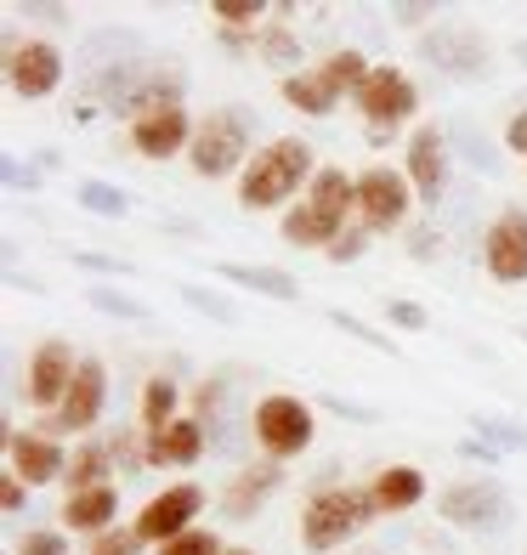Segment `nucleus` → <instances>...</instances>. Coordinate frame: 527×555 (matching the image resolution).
Segmentation results:
<instances>
[{
	"label": "nucleus",
	"mask_w": 527,
	"mask_h": 555,
	"mask_svg": "<svg viewBox=\"0 0 527 555\" xmlns=\"http://www.w3.org/2000/svg\"><path fill=\"white\" fill-rule=\"evenodd\" d=\"M318 176V159L300 137H272L267 147H256V159L239 176V205L244 210H279L300 193V182Z\"/></svg>",
	"instance_id": "f257e3e1"
},
{
	"label": "nucleus",
	"mask_w": 527,
	"mask_h": 555,
	"mask_svg": "<svg viewBox=\"0 0 527 555\" xmlns=\"http://www.w3.org/2000/svg\"><path fill=\"white\" fill-rule=\"evenodd\" d=\"M374 511V493H358V488H323L307 499V511H300V544H307L312 555H330L340 550Z\"/></svg>",
	"instance_id": "f03ea898"
},
{
	"label": "nucleus",
	"mask_w": 527,
	"mask_h": 555,
	"mask_svg": "<svg viewBox=\"0 0 527 555\" xmlns=\"http://www.w3.org/2000/svg\"><path fill=\"white\" fill-rule=\"evenodd\" d=\"M312 437H318V425H312V409L300 397L272 391V397L256 402V442H261L267 460L284 465V460H295V453H307Z\"/></svg>",
	"instance_id": "7ed1b4c3"
},
{
	"label": "nucleus",
	"mask_w": 527,
	"mask_h": 555,
	"mask_svg": "<svg viewBox=\"0 0 527 555\" xmlns=\"http://www.w3.org/2000/svg\"><path fill=\"white\" fill-rule=\"evenodd\" d=\"M188 159H193V176H205V182H221V176H233V170L244 176V165H249V131H244V119L239 114H210L193 131Z\"/></svg>",
	"instance_id": "20e7f679"
},
{
	"label": "nucleus",
	"mask_w": 527,
	"mask_h": 555,
	"mask_svg": "<svg viewBox=\"0 0 527 555\" xmlns=\"http://www.w3.org/2000/svg\"><path fill=\"white\" fill-rule=\"evenodd\" d=\"M414 210V182L403 170H386V165H374L358 176V216L369 233H391V227H403Z\"/></svg>",
	"instance_id": "39448f33"
},
{
	"label": "nucleus",
	"mask_w": 527,
	"mask_h": 555,
	"mask_svg": "<svg viewBox=\"0 0 527 555\" xmlns=\"http://www.w3.org/2000/svg\"><path fill=\"white\" fill-rule=\"evenodd\" d=\"M437 516L448 527H483V533H493V527L511 521V499L499 482H454L437 493Z\"/></svg>",
	"instance_id": "423d86ee"
},
{
	"label": "nucleus",
	"mask_w": 527,
	"mask_h": 555,
	"mask_svg": "<svg viewBox=\"0 0 527 555\" xmlns=\"http://www.w3.org/2000/svg\"><path fill=\"white\" fill-rule=\"evenodd\" d=\"M358 103V114L363 119H374V131H386V125H403V119H414V108H420V91H414V80L403 68H391V63H381L363 80V91L351 96Z\"/></svg>",
	"instance_id": "0eeeda50"
},
{
	"label": "nucleus",
	"mask_w": 527,
	"mask_h": 555,
	"mask_svg": "<svg viewBox=\"0 0 527 555\" xmlns=\"http://www.w3.org/2000/svg\"><path fill=\"white\" fill-rule=\"evenodd\" d=\"M7 86L23 96V103H40L63 86V52L52 40H17L7 52Z\"/></svg>",
	"instance_id": "6e6552de"
},
{
	"label": "nucleus",
	"mask_w": 527,
	"mask_h": 555,
	"mask_svg": "<svg viewBox=\"0 0 527 555\" xmlns=\"http://www.w3.org/2000/svg\"><path fill=\"white\" fill-rule=\"evenodd\" d=\"M205 511V488H193V482H176L165 493H154L142 504V516H137V533L142 544H170V539H182L193 516Z\"/></svg>",
	"instance_id": "1a4fd4ad"
},
{
	"label": "nucleus",
	"mask_w": 527,
	"mask_h": 555,
	"mask_svg": "<svg viewBox=\"0 0 527 555\" xmlns=\"http://www.w3.org/2000/svg\"><path fill=\"white\" fill-rule=\"evenodd\" d=\"M483 267L493 284H527V210H505L488 227Z\"/></svg>",
	"instance_id": "9d476101"
},
{
	"label": "nucleus",
	"mask_w": 527,
	"mask_h": 555,
	"mask_svg": "<svg viewBox=\"0 0 527 555\" xmlns=\"http://www.w3.org/2000/svg\"><path fill=\"white\" fill-rule=\"evenodd\" d=\"M103 402H108V369L97 358H80V374H74L68 397L57 402V414H52V431H91V425L103 420Z\"/></svg>",
	"instance_id": "9b49d317"
},
{
	"label": "nucleus",
	"mask_w": 527,
	"mask_h": 555,
	"mask_svg": "<svg viewBox=\"0 0 527 555\" xmlns=\"http://www.w3.org/2000/svg\"><path fill=\"white\" fill-rule=\"evenodd\" d=\"M403 176L414 182L420 205L437 210V198H442V188H448V142H442L437 125H420V131L409 137V165H403Z\"/></svg>",
	"instance_id": "f8f14e48"
},
{
	"label": "nucleus",
	"mask_w": 527,
	"mask_h": 555,
	"mask_svg": "<svg viewBox=\"0 0 527 555\" xmlns=\"http://www.w3.org/2000/svg\"><path fill=\"white\" fill-rule=\"evenodd\" d=\"M74 374H80V363H74V346H68V340H46L35 358H29V402H35V409H52V414H57V402L68 397Z\"/></svg>",
	"instance_id": "ddd939ff"
},
{
	"label": "nucleus",
	"mask_w": 527,
	"mask_h": 555,
	"mask_svg": "<svg viewBox=\"0 0 527 555\" xmlns=\"http://www.w3.org/2000/svg\"><path fill=\"white\" fill-rule=\"evenodd\" d=\"M7 460H12V476L29 482V488H46V482H57V476L68 470V453L46 431H12L7 437Z\"/></svg>",
	"instance_id": "4468645a"
},
{
	"label": "nucleus",
	"mask_w": 527,
	"mask_h": 555,
	"mask_svg": "<svg viewBox=\"0 0 527 555\" xmlns=\"http://www.w3.org/2000/svg\"><path fill=\"white\" fill-rule=\"evenodd\" d=\"M131 147L142 159H170L176 147H193V119L188 108H154V114H137L131 119Z\"/></svg>",
	"instance_id": "2eb2a0df"
},
{
	"label": "nucleus",
	"mask_w": 527,
	"mask_h": 555,
	"mask_svg": "<svg viewBox=\"0 0 527 555\" xmlns=\"http://www.w3.org/2000/svg\"><path fill=\"white\" fill-rule=\"evenodd\" d=\"M205 453V425L198 420H170L165 431H147L142 437V460L165 470V465H193Z\"/></svg>",
	"instance_id": "dca6fc26"
},
{
	"label": "nucleus",
	"mask_w": 527,
	"mask_h": 555,
	"mask_svg": "<svg viewBox=\"0 0 527 555\" xmlns=\"http://www.w3.org/2000/svg\"><path fill=\"white\" fill-rule=\"evenodd\" d=\"M420 52L432 57L437 68L460 74V80H471V74L488 63V46H483V35H471V29H437V35H425V40H420Z\"/></svg>",
	"instance_id": "f3484780"
},
{
	"label": "nucleus",
	"mask_w": 527,
	"mask_h": 555,
	"mask_svg": "<svg viewBox=\"0 0 527 555\" xmlns=\"http://www.w3.org/2000/svg\"><path fill=\"white\" fill-rule=\"evenodd\" d=\"M284 482V465L279 460H261V465H244L233 482H228V493H221V511H228L233 521H244V516H256L261 504H267V493Z\"/></svg>",
	"instance_id": "a211bd4d"
},
{
	"label": "nucleus",
	"mask_w": 527,
	"mask_h": 555,
	"mask_svg": "<svg viewBox=\"0 0 527 555\" xmlns=\"http://www.w3.org/2000/svg\"><path fill=\"white\" fill-rule=\"evenodd\" d=\"M279 91H284V103L290 108H300V114H312V119H330L335 108H340V86L330 80L323 68H300V74H284L279 80Z\"/></svg>",
	"instance_id": "6ab92c4d"
},
{
	"label": "nucleus",
	"mask_w": 527,
	"mask_h": 555,
	"mask_svg": "<svg viewBox=\"0 0 527 555\" xmlns=\"http://www.w3.org/2000/svg\"><path fill=\"white\" fill-rule=\"evenodd\" d=\"M114 511H119V493L114 482L108 488H86V493H68L63 499V527H74V533H108L114 527Z\"/></svg>",
	"instance_id": "aec40b11"
},
{
	"label": "nucleus",
	"mask_w": 527,
	"mask_h": 555,
	"mask_svg": "<svg viewBox=\"0 0 527 555\" xmlns=\"http://www.w3.org/2000/svg\"><path fill=\"white\" fill-rule=\"evenodd\" d=\"M369 493H374V511L381 516H397V511H414V504L425 499V476L414 465H386L369 482Z\"/></svg>",
	"instance_id": "412c9836"
},
{
	"label": "nucleus",
	"mask_w": 527,
	"mask_h": 555,
	"mask_svg": "<svg viewBox=\"0 0 527 555\" xmlns=\"http://www.w3.org/2000/svg\"><path fill=\"white\" fill-rule=\"evenodd\" d=\"M340 233H346V221L323 216V210L312 205V198H307V205H295V210H284V244H300V249H330Z\"/></svg>",
	"instance_id": "4be33fe9"
},
{
	"label": "nucleus",
	"mask_w": 527,
	"mask_h": 555,
	"mask_svg": "<svg viewBox=\"0 0 527 555\" xmlns=\"http://www.w3.org/2000/svg\"><path fill=\"white\" fill-rule=\"evenodd\" d=\"M228 284H239V289H256V295H267V300H300V284L284 272V267H244V261H221L216 267Z\"/></svg>",
	"instance_id": "5701e85b"
},
{
	"label": "nucleus",
	"mask_w": 527,
	"mask_h": 555,
	"mask_svg": "<svg viewBox=\"0 0 527 555\" xmlns=\"http://www.w3.org/2000/svg\"><path fill=\"white\" fill-rule=\"evenodd\" d=\"M68 493H86V488H108L114 482V453L108 442H80L68 453Z\"/></svg>",
	"instance_id": "b1692460"
},
{
	"label": "nucleus",
	"mask_w": 527,
	"mask_h": 555,
	"mask_svg": "<svg viewBox=\"0 0 527 555\" xmlns=\"http://www.w3.org/2000/svg\"><path fill=\"white\" fill-rule=\"evenodd\" d=\"M312 205L323 210V216H335V221H346L351 210H358V182H351L346 170H335V165H318V176H312Z\"/></svg>",
	"instance_id": "393cba45"
},
{
	"label": "nucleus",
	"mask_w": 527,
	"mask_h": 555,
	"mask_svg": "<svg viewBox=\"0 0 527 555\" xmlns=\"http://www.w3.org/2000/svg\"><path fill=\"white\" fill-rule=\"evenodd\" d=\"M176 402H182V386H176L170 374H147V386H142V425L147 431H165L170 420H182Z\"/></svg>",
	"instance_id": "a878e982"
},
{
	"label": "nucleus",
	"mask_w": 527,
	"mask_h": 555,
	"mask_svg": "<svg viewBox=\"0 0 527 555\" xmlns=\"http://www.w3.org/2000/svg\"><path fill=\"white\" fill-rule=\"evenodd\" d=\"M256 35H261V57H267L272 68L300 74V35L290 29V23H267V29H256Z\"/></svg>",
	"instance_id": "bb28decb"
},
{
	"label": "nucleus",
	"mask_w": 527,
	"mask_h": 555,
	"mask_svg": "<svg viewBox=\"0 0 527 555\" xmlns=\"http://www.w3.org/2000/svg\"><path fill=\"white\" fill-rule=\"evenodd\" d=\"M323 74H330V80H335L340 91L358 96V91H363V80H369L374 68H369V57H363V52H351V46H346V52H335L330 63H323Z\"/></svg>",
	"instance_id": "cd10ccee"
},
{
	"label": "nucleus",
	"mask_w": 527,
	"mask_h": 555,
	"mask_svg": "<svg viewBox=\"0 0 527 555\" xmlns=\"http://www.w3.org/2000/svg\"><path fill=\"white\" fill-rule=\"evenodd\" d=\"M80 210H97V216H125L131 210V193L125 188H108V182H80Z\"/></svg>",
	"instance_id": "c85d7f7f"
},
{
	"label": "nucleus",
	"mask_w": 527,
	"mask_h": 555,
	"mask_svg": "<svg viewBox=\"0 0 527 555\" xmlns=\"http://www.w3.org/2000/svg\"><path fill=\"white\" fill-rule=\"evenodd\" d=\"M86 555H142V533L137 527H108V533H97Z\"/></svg>",
	"instance_id": "c756f323"
},
{
	"label": "nucleus",
	"mask_w": 527,
	"mask_h": 555,
	"mask_svg": "<svg viewBox=\"0 0 527 555\" xmlns=\"http://www.w3.org/2000/svg\"><path fill=\"white\" fill-rule=\"evenodd\" d=\"M159 555H221V539L210 533V527H188L182 539L159 544Z\"/></svg>",
	"instance_id": "7c9ffc66"
},
{
	"label": "nucleus",
	"mask_w": 527,
	"mask_h": 555,
	"mask_svg": "<svg viewBox=\"0 0 527 555\" xmlns=\"http://www.w3.org/2000/svg\"><path fill=\"white\" fill-rule=\"evenodd\" d=\"M210 17H216V23H228V29H239V23H261L267 7H261V0H216Z\"/></svg>",
	"instance_id": "2f4dec72"
},
{
	"label": "nucleus",
	"mask_w": 527,
	"mask_h": 555,
	"mask_svg": "<svg viewBox=\"0 0 527 555\" xmlns=\"http://www.w3.org/2000/svg\"><path fill=\"white\" fill-rule=\"evenodd\" d=\"M86 300H91L97 312H108V318H147V307H142V300L119 295V289H91Z\"/></svg>",
	"instance_id": "473e14b6"
},
{
	"label": "nucleus",
	"mask_w": 527,
	"mask_h": 555,
	"mask_svg": "<svg viewBox=\"0 0 527 555\" xmlns=\"http://www.w3.org/2000/svg\"><path fill=\"white\" fill-rule=\"evenodd\" d=\"M471 425H476V431H483V437H493L499 448H527V431H522V425H511V420H493V414H471Z\"/></svg>",
	"instance_id": "72a5a7b5"
},
{
	"label": "nucleus",
	"mask_w": 527,
	"mask_h": 555,
	"mask_svg": "<svg viewBox=\"0 0 527 555\" xmlns=\"http://www.w3.org/2000/svg\"><path fill=\"white\" fill-rule=\"evenodd\" d=\"M182 300H193L198 312H210V318H221V323H239V312H233L221 295H210L205 284H182Z\"/></svg>",
	"instance_id": "f704fd0d"
},
{
	"label": "nucleus",
	"mask_w": 527,
	"mask_h": 555,
	"mask_svg": "<svg viewBox=\"0 0 527 555\" xmlns=\"http://www.w3.org/2000/svg\"><path fill=\"white\" fill-rule=\"evenodd\" d=\"M23 555H68V539L52 533V527H29L23 533Z\"/></svg>",
	"instance_id": "c9c22d12"
},
{
	"label": "nucleus",
	"mask_w": 527,
	"mask_h": 555,
	"mask_svg": "<svg viewBox=\"0 0 527 555\" xmlns=\"http://www.w3.org/2000/svg\"><path fill=\"white\" fill-rule=\"evenodd\" d=\"M363 238H369V227H346V233L330 244V261H340V267L358 261V256H363Z\"/></svg>",
	"instance_id": "e433bc0d"
},
{
	"label": "nucleus",
	"mask_w": 527,
	"mask_h": 555,
	"mask_svg": "<svg viewBox=\"0 0 527 555\" xmlns=\"http://www.w3.org/2000/svg\"><path fill=\"white\" fill-rule=\"evenodd\" d=\"M335 323H340L346 335H358V340H369L374 351H397V346H391V335H381V330H369V323H358V318H346V312H335Z\"/></svg>",
	"instance_id": "4c0bfd02"
},
{
	"label": "nucleus",
	"mask_w": 527,
	"mask_h": 555,
	"mask_svg": "<svg viewBox=\"0 0 527 555\" xmlns=\"http://www.w3.org/2000/svg\"><path fill=\"white\" fill-rule=\"evenodd\" d=\"M386 318L397 330H425V307H414V300H386Z\"/></svg>",
	"instance_id": "58836bf2"
},
{
	"label": "nucleus",
	"mask_w": 527,
	"mask_h": 555,
	"mask_svg": "<svg viewBox=\"0 0 527 555\" xmlns=\"http://www.w3.org/2000/svg\"><path fill=\"white\" fill-rule=\"evenodd\" d=\"M74 267H91V272H131V261H114V256H97V249H80V256H74Z\"/></svg>",
	"instance_id": "ea45409f"
},
{
	"label": "nucleus",
	"mask_w": 527,
	"mask_h": 555,
	"mask_svg": "<svg viewBox=\"0 0 527 555\" xmlns=\"http://www.w3.org/2000/svg\"><path fill=\"white\" fill-rule=\"evenodd\" d=\"M505 147H511V154H527V108L505 125Z\"/></svg>",
	"instance_id": "a19ab883"
},
{
	"label": "nucleus",
	"mask_w": 527,
	"mask_h": 555,
	"mask_svg": "<svg viewBox=\"0 0 527 555\" xmlns=\"http://www.w3.org/2000/svg\"><path fill=\"white\" fill-rule=\"evenodd\" d=\"M0 504H7V516H17V511H23V482H17L12 470H7V488H0Z\"/></svg>",
	"instance_id": "79ce46f5"
},
{
	"label": "nucleus",
	"mask_w": 527,
	"mask_h": 555,
	"mask_svg": "<svg viewBox=\"0 0 527 555\" xmlns=\"http://www.w3.org/2000/svg\"><path fill=\"white\" fill-rule=\"evenodd\" d=\"M330 409H335V414H346V420H374L369 409H358V402H346V397H330Z\"/></svg>",
	"instance_id": "37998d69"
},
{
	"label": "nucleus",
	"mask_w": 527,
	"mask_h": 555,
	"mask_svg": "<svg viewBox=\"0 0 527 555\" xmlns=\"http://www.w3.org/2000/svg\"><path fill=\"white\" fill-rule=\"evenodd\" d=\"M29 17H52V23H68V7H29Z\"/></svg>",
	"instance_id": "c03bdc74"
},
{
	"label": "nucleus",
	"mask_w": 527,
	"mask_h": 555,
	"mask_svg": "<svg viewBox=\"0 0 527 555\" xmlns=\"http://www.w3.org/2000/svg\"><path fill=\"white\" fill-rule=\"evenodd\" d=\"M425 17H432L425 7H397V23H425Z\"/></svg>",
	"instance_id": "a18cd8bd"
},
{
	"label": "nucleus",
	"mask_w": 527,
	"mask_h": 555,
	"mask_svg": "<svg viewBox=\"0 0 527 555\" xmlns=\"http://www.w3.org/2000/svg\"><path fill=\"white\" fill-rule=\"evenodd\" d=\"M221 555H256V550H221Z\"/></svg>",
	"instance_id": "49530a36"
},
{
	"label": "nucleus",
	"mask_w": 527,
	"mask_h": 555,
	"mask_svg": "<svg viewBox=\"0 0 527 555\" xmlns=\"http://www.w3.org/2000/svg\"><path fill=\"white\" fill-rule=\"evenodd\" d=\"M522 340H527V330H522Z\"/></svg>",
	"instance_id": "de8ad7c7"
}]
</instances>
